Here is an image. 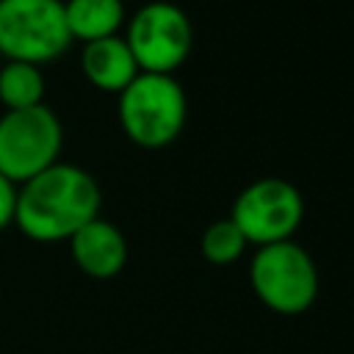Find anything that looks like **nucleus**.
Returning a JSON list of instances; mask_svg holds the SVG:
<instances>
[{"label":"nucleus","mask_w":354,"mask_h":354,"mask_svg":"<svg viewBox=\"0 0 354 354\" xmlns=\"http://www.w3.org/2000/svg\"><path fill=\"white\" fill-rule=\"evenodd\" d=\"M102 191L97 180L72 163H53L17 188L14 224L33 241H69L100 216Z\"/></svg>","instance_id":"nucleus-1"},{"label":"nucleus","mask_w":354,"mask_h":354,"mask_svg":"<svg viewBox=\"0 0 354 354\" xmlns=\"http://www.w3.org/2000/svg\"><path fill=\"white\" fill-rule=\"evenodd\" d=\"M188 100L174 75L138 72L119 91V124L124 136L147 149L171 144L185 124Z\"/></svg>","instance_id":"nucleus-2"},{"label":"nucleus","mask_w":354,"mask_h":354,"mask_svg":"<svg viewBox=\"0 0 354 354\" xmlns=\"http://www.w3.org/2000/svg\"><path fill=\"white\" fill-rule=\"evenodd\" d=\"M249 282L263 307L279 315H299L318 299V268L293 238L257 246L249 263Z\"/></svg>","instance_id":"nucleus-3"},{"label":"nucleus","mask_w":354,"mask_h":354,"mask_svg":"<svg viewBox=\"0 0 354 354\" xmlns=\"http://www.w3.org/2000/svg\"><path fill=\"white\" fill-rule=\"evenodd\" d=\"M64 0H0V55L6 61L44 64L66 53Z\"/></svg>","instance_id":"nucleus-4"},{"label":"nucleus","mask_w":354,"mask_h":354,"mask_svg":"<svg viewBox=\"0 0 354 354\" xmlns=\"http://www.w3.org/2000/svg\"><path fill=\"white\" fill-rule=\"evenodd\" d=\"M64 127L53 108L33 105L6 111L0 116V174L14 185L28 183L39 171L58 163Z\"/></svg>","instance_id":"nucleus-5"},{"label":"nucleus","mask_w":354,"mask_h":354,"mask_svg":"<svg viewBox=\"0 0 354 354\" xmlns=\"http://www.w3.org/2000/svg\"><path fill=\"white\" fill-rule=\"evenodd\" d=\"M304 216V199L299 188L282 177H263L249 183L232 202V224L246 243L268 246L290 241Z\"/></svg>","instance_id":"nucleus-6"},{"label":"nucleus","mask_w":354,"mask_h":354,"mask_svg":"<svg viewBox=\"0 0 354 354\" xmlns=\"http://www.w3.org/2000/svg\"><path fill=\"white\" fill-rule=\"evenodd\" d=\"M124 41L141 72L174 75V69L183 66L191 53L194 28L183 8L166 0H155L133 14Z\"/></svg>","instance_id":"nucleus-7"},{"label":"nucleus","mask_w":354,"mask_h":354,"mask_svg":"<svg viewBox=\"0 0 354 354\" xmlns=\"http://www.w3.org/2000/svg\"><path fill=\"white\" fill-rule=\"evenodd\" d=\"M69 252L75 266L91 279H113L127 263V241L122 230L100 216L69 238Z\"/></svg>","instance_id":"nucleus-8"},{"label":"nucleus","mask_w":354,"mask_h":354,"mask_svg":"<svg viewBox=\"0 0 354 354\" xmlns=\"http://www.w3.org/2000/svg\"><path fill=\"white\" fill-rule=\"evenodd\" d=\"M83 75L91 86L108 94H119L141 69L122 36H105L97 41H86L80 53Z\"/></svg>","instance_id":"nucleus-9"},{"label":"nucleus","mask_w":354,"mask_h":354,"mask_svg":"<svg viewBox=\"0 0 354 354\" xmlns=\"http://www.w3.org/2000/svg\"><path fill=\"white\" fill-rule=\"evenodd\" d=\"M66 28L72 39L97 41L105 36H116L124 22L122 0H66L64 3Z\"/></svg>","instance_id":"nucleus-10"},{"label":"nucleus","mask_w":354,"mask_h":354,"mask_svg":"<svg viewBox=\"0 0 354 354\" xmlns=\"http://www.w3.org/2000/svg\"><path fill=\"white\" fill-rule=\"evenodd\" d=\"M44 100V75L36 64L6 61L0 64V102L6 111L33 108Z\"/></svg>","instance_id":"nucleus-11"},{"label":"nucleus","mask_w":354,"mask_h":354,"mask_svg":"<svg viewBox=\"0 0 354 354\" xmlns=\"http://www.w3.org/2000/svg\"><path fill=\"white\" fill-rule=\"evenodd\" d=\"M199 249H202V254H205L207 263H213V266H230V263H235L243 254L246 238L232 224V218H218V221H213L202 232Z\"/></svg>","instance_id":"nucleus-12"},{"label":"nucleus","mask_w":354,"mask_h":354,"mask_svg":"<svg viewBox=\"0 0 354 354\" xmlns=\"http://www.w3.org/2000/svg\"><path fill=\"white\" fill-rule=\"evenodd\" d=\"M14 207H17V185L0 174V230H6L14 221Z\"/></svg>","instance_id":"nucleus-13"},{"label":"nucleus","mask_w":354,"mask_h":354,"mask_svg":"<svg viewBox=\"0 0 354 354\" xmlns=\"http://www.w3.org/2000/svg\"><path fill=\"white\" fill-rule=\"evenodd\" d=\"M122 3H124V0H122Z\"/></svg>","instance_id":"nucleus-14"}]
</instances>
